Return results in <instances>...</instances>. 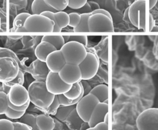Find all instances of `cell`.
Masks as SVG:
<instances>
[{"label":"cell","instance_id":"6da1fadb","mask_svg":"<svg viewBox=\"0 0 158 130\" xmlns=\"http://www.w3.org/2000/svg\"><path fill=\"white\" fill-rule=\"evenodd\" d=\"M27 89L31 102L39 109L49 107L55 97V95L48 91L45 81H34Z\"/></svg>","mask_w":158,"mask_h":130},{"label":"cell","instance_id":"7a4b0ae2","mask_svg":"<svg viewBox=\"0 0 158 130\" xmlns=\"http://www.w3.org/2000/svg\"><path fill=\"white\" fill-rule=\"evenodd\" d=\"M66 62L75 65H79L85 58L87 50L86 47L77 41H69L61 48Z\"/></svg>","mask_w":158,"mask_h":130},{"label":"cell","instance_id":"3957f363","mask_svg":"<svg viewBox=\"0 0 158 130\" xmlns=\"http://www.w3.org/2000/svg\"><path fill=\"white\" fill-rule=\"evenodd\" d=\"M55 23L49 18L41 14H32L26 19L24 28L29 32H53Z\"/></svg>","mask_w":158,"mask_h":130},{"label":"cell","instance_id":"277c9868","mask_svg":"<svg viewBox=\"0 0 158 130\" xmlns=\"http://www.w3.org/2000/svg\"><path fill=\"white\" fill-rule=\"evenodd\" d=\"M146 0H136L128 7V17L135 28L146 29Z\"/></svg>","mask_w":158,"mask_h":130},{"label":"cell","instance_id":"5b68a950","mask_svg":"<svg viewBox=\"0 0 158 130\" xmlns=\"http://www.w3.org/2000/svg\"><path fill=\"white\" fill-rule=\"evenodd\" d=\"M19 71V65L15 59L10 57H0V83L14 80Z\"/></svg>","mask_w":158,"mask_h":130},{"label":"cell","instance_id":"8992f818","mask_svg":"<svg viewBox=\"0 0 158 130\" xmlns=\"http://www.w3.org/2000/svg\"><path fill=\"white\" fill-rule=\"evenodd\" d=\"M138 130H158V108H149L142 111L136 119Z\"/></svg>","mask_w":158,"mask_h":130},{"label":"cell","instance_id":"52a82bcc","mask_svg":"<svg viewBox=\"0 0 158 130\" xmlns=\"http://www.w3.org/2000/svg\"><path fill=\"white\" fill-rule=\"evenodd\" d=\"M89 32H108L114 31L113 19L102 14H95L90 15L88 20Z\"/></svg>","mask_w":158,"mask_h":130},{"label":"cell","instance_id":"ba28073f","mask_svg":"<svg viewBox=\"0 0 158 130\" xmlns=\"http://www.w3.org/2000/svg\"><path fill=\"white\" fill-rule=\"evenodd\" d=\"M99 102V100L95 95L89 93L84 95L76 104L77 112L84 122H89L92 112Z\"/></svg>","mask_w":158,"mask_h":130},{"label":"cell","instance_id":"9c48e42d","mask_svg":"<svg viewBox=\"0 0 158 130\" xmlns=\"http://www.w3.org/2000/svg\"><path fill=\"white\" fill-rule=\"evenodd\" d=\"M81 68L82 80H90L97 74L99 68V60L98 55L87 51V54L84 61L78 65Z\"/></svg>","mask_w":158,"mask_h":130},{"label":"cell","instance_id":"30bf717a","mask_svg":"<svg viewBox=\"0 0 158 130\" xmlns=\"http://www.w3.org/2000/svg\"><path fill=\"white\" fill-rule=\"evenodd\" d=\"M48 92L55 95H64L71 89L72 85L65 83L61 79L58 73L49 72L45 81Z\"/></svg>","mask_w":158,"mask_h":130},{"label":"cell","instance_id":"8fae6325","mask_svg":"<svg viewBox=\"0 0 158 130\" xmlns=\"http://www.w3.org/2000/svg\"><path fill=\"white\" fill-rule=\"evenodd\" d=\"M58 74L63 81L70 85L80 83L82 80V72L78 65L67 63Z\"/></svg>","mask_w":158,"mask_h":130},{"label":"cell","instance_id":"7c38bea8","mask_svg":"<svg viewBox=\"0 0 158 130\" xmlns=\"http://www.w3.org/2000/svg\"><path fill=\"white\" fill-rule=\"evenodd\" d=\"M7 98L13 105L16 106H22L30 101L28 89L20 84L11 86L7 94Z\"/></svg>","mask_w":158,"mask_h":130},{"label":"cell","instance_id":"4fadbf2b","mask_svg":"<svg viewBox=\"0 0 158 130\" xmlns=\"http://www.w3.org/2000/svg\"><path fill=\"white\" fill-rule=\"evenodd\" d=\"M46 63L50 72L58 73L67 62L60 50L49 54L46 58Z\"/></svg>","mask_w":158,"mask_h":130},{"label":"cell","instance_id":"5bb4252c","mask_svg":"<svg viewBox=\"0 0 158 130\" xmlns=\"http://www.w3.org/2000/svg\"><path fill=\"white\" fill-rule=\"evenodd\" d=\"M49 72L46 62L38 59L34 60L30 66V72L36 81H45Z\"/></svg>","mask_w":158,"mask_h":130},{"label":"cell","instance_id":"9a60e30c","mask_svg":"<svg viewBox=\"0 0 158 130\" xmlns=\"http://www.w3.org/2000/svg\"><path fill=\"white\" fill-rule=\"evenodd\" d=\"M107 113H108V103L99 102L90 115L88 122L89 127L93 128L98 123L103 122L104 117Z\"/></svg>","mask_w":158,"mask_h":130},{"label":"cell","instance_id":"2e32d148","mask_svg":"<svg viewBox=\"0 0 158 130\" xmlns=\"http://www.w3.org/2000/svg\"><path fill=\"white\" fill-rule=\"evenodd\" d=\"M55 50H57L56 48L51 43L41 41L35 49V55L37 59L46 62L48 55Z\"/></svg>","mask_w":158,"mask_h":130},{"label":"cell","instance_id":"e0dca14e","mask_svg":"<svg viewBox=\"0 0 158 130\" xmlns=\"http://www.w3.org/2000/svg\"><path fill=\"white\" fill-rule=\"evenodd\" d=\"M36 123L40 130H54L55 127V119L46 114L36 115Z\"/></svg>","mask_w":158,"mask_h":130},{"label":"cell","instance_id":"ac0fdd59","mask_svg":"<svg viewBox=\"0 0 158 130\" xmlns=\"http://www.w3.org/2000/svg\"><path fill=\"white\" fill-rule=\"evenodd\" d=\"M56 25L54 26V32H60L64 28L69 26L70 22L69 15L63 11H58L55 13Z\"/></svg>","mask_w":158,"mask_h":130},{"label":"cell","instance_id":"d6986e66","mask_svg":"<svg viewBox=\"0 0 158 130\" xmlns=\"http://www.w3.org/2000/svg\"><path fill=\"white\" fill-rule=\"evenodd\" d=\"M65 121L70 129L75 130H80L81 126L84 123L83 120L77 114L75 109H73L70 113Z\"/></svg>","mask_w":158,"mask_h":130},{"label":"cell","instance_id":"ffe728a7","mask_svg":"<svg viewBox=\"0 0 158 130\" xmlns=\"http://www.w3.org/2000/svg\"><path fill=\"white\" fill-rule=\"evenodd\" d=\"M64 97L70 100H76L84 95V89L81 82L72 84L71 89L64 94Z\"/></svg>","mask_w":158,"mask_h":130},{"label":"cell","instance_id":"44dd1931","mask_svg":"<svg viewBox=\"0 0 158 130\" xmlns=\"http://www.w3.org/2000/svg\"><path fill=\"white\" fill-rule=\"evenodd\" d=\"M90 93L95 95L100 102H104L108 100V86L104 84H99L92 89Z\"/></svg>","mask_w":158,"mask_h":130},{"label":"cell","instance_id":"7402d4cb","mask_svg":"<svg viewBox=\"0 0 158 130\" xmlns=\"http://www.w3.org/2000/svg\"><path fill=\"white\" fill-rule=\"evenodd\" d=\"M31 10L33 14H41L43 11H51L53 12H56L57 11L49 6L46 3L44 0H34Z\"/></svg>","mask_w":158,"mask_h":130},{"label":"cell","instance_id":"603a6c76","mask_svg":"<svg viewBox=\"0 0 158 130\" xmlns=\"http://www.w3.org/2000/svg\"><path fill=\"white\" fill-rule=\"evenodd\" d=\"M31 14L29 13H21L19 14L14 19V22H13V29H14L11 31L15 32H25L26 29L24 28L25 22Z\"/></svg>","mask_w":158,"mask_h":130},{"label":"cell","instance_id":"cb8c5ba5","mask_svg":"<svg viewBox=\"0 0 158 130\" xmlns=\"http://www.w3.org/2000/svg\"><path fill=\"white\" fill-rule=\"evenodd\" d=\"M42 41H48L53 45L57 50H60L65 44L63 36L45 35L42 37Z\"/></svg>","mask_w":158,"mask_h":130},{"label":"cell","instance_id":"d4e9b609","mask_svg":"<svg viewBox=\"0 0 158 130\" xmlns=\"http://www.w3.org/2000/svg\"><path fill=\"white\" fill-rule=\"evenodd\" d=\"M81 20L80 24L77 28H73V32H89L88 20L90 15V13H83L81 14Z\"/></svg>","mask_w":158,"mask_h":130},{"label":"cell","instance_id":"484cf974","mask_svg":"<svg viewBox=\"0 0 158 130\" xmlns=\"http://www.w3.org/2000/svg\"><path fill=\"white\" fill-rule=\"evenodd\" d=\"M19 121L31 126L32 130H40L37 127L36 123V116L34 114L25 113V114L20 119Z\"/></svg>","mask_w":158,"mask_h":130},{"label":"cell","instance_id":"4316f807","mask_svg":"<svg viewBox=\"0 0 158 130\" xmlns=\"http://www.w3.org/2000/svg\"><path fill=\"white\" fill-rule=\"evenodd\" d=\"M44 2L57 11H63L69 5V0H44Z\"/></svg>","mask_w":158,"mask_h":130},{"label":"cell","instance_id":"83f0119b","mask_svg":"<svg viewBox=\"0 0 158 130\" xmlns=\"http://www.w3.org/2000/svg\"><path fill=\"white\" fill-rule=\"evenodd\" d=\"M60 107V101L58 99V95H55V99H54L53 102H52V103L50 105V106L49 107H48L47 109H40V110L48 115H55L56 114L57 111Z\"/></svg>","mask_w":158,"mask_h":130},{"label":"cell","instance_id":"f1b7e54d","mask_svg":"<svg viewBox=\"0 0 158 130\" xmlns=\"http://www.w3.org/2000/svg\"><path fill=\"white\" fill-rule=\"evenodd\" d=\"M62 108L58 109L56 114L55 115L56 116V118L61 121H65L66 119L67 118V117L70 114V113L73 110L72 109H69L70 106H62Z\"/></svg>","mask_w":158,"mask_h":130},{"label":"cell","instance_id":"f546056e","mask_svg":"<svg viewBox=\"0 0 158 130\" xmlns=\"http://www.w3.org/2000/svg\"><path fill=\"white\" fill-rule=\"evenodd\" d=\"M8 109L7 94L3 91H0V115L5 114Z\"/></svg>","mask_w":158,"mask_h":130},{"label":"cell","instance_id":"4dcf8cb0","mask_svg":"<svg viewBox=\"0 0 158 130\" xmlns=\"http://www.w3.org/2000/svg\"><path fill=\"white\" fill-rule=\"evenodd\" d=\"M26 111H17L13 110L8 107L7 111L5 113V116L10 119H20L25 114Z\"/></svg>","mask_w":158,"mask_h":130},{"label":"cell","instance_id":"1f68e13d","mask_svg":"<svg viewBox=\"0 0 158 130\" xmlns=\"http://www.w3.org/2000/svg\"><path fill=\"white\" fill-rule=\"evenodd\" d=\"M69 15L70 17V22H69V26L73 28H77L78 25V24H80V22L81 20V14H79L78 13L72 12V13H70V14H69Z\"/></svg>","mask_w":158,"mask_h":130},{"label":"cell","instance_id":"d6a6232c","mask_svg":"<svg viewBox=\"0 0 158 130\" xmlns=\"http://www.w3.org/2000/svg\"><path fill=\"white\" fill-rule=\"evenodd\" d=\"M87 3V0H69L68 6L73 10L81 9Z\"/></svg>","mask_w":158,"mask_h":130},{"label":"cell","instance_id":"836d02e7","mask_svg":"<svg viewBox=\"0 0 158 130\" xmlns=\"http://www.w3.org/2000/svg\"><path fill=\"white\" fill-rule=\"evenodd\" d=\"M24 81H25V78H24V74L22 72V71L20 70L19 74L17 75V76L15 78L14 80H12L11 81L5 83L8 86H9L10 87H11L14 85L15 84H20V85H23L24 84Z\"/></svg>","mask_w":158,"mask_h":130},{"label":"cell","instance_id":"e575fe53","mask_svg":"<svg viewBox=\"0 0 158 130\" xmlns=\"http://www.w3.org/2000/svg\"><path fill=\"white\" fill-rule=\"evenodd\" d=\"M0 130H14V122L8 119H0Z\"/></svg>","mask_w":158,"mask_h":130},{"label":"cell","instance_id":"d590c367","mask_svg":"<svg viewBox=\"0 0 158 130\" xmlns=\"http://www.w3.org/2000/svg\"><path fill=\"white\" fill-rule=\"evenodd\" d=\"M69 41H77L84 45L85 46H87L88 37L87 36H70Z\"/></svg>","mask_w":158,"mask_h":130},{"label":"cell","instance_id":"8d00e7d4","mask_svg":"<svg viewBox=\"0 0 158 130\" xmlns=\"http://www.w3.org/2000/svg\"><path fill=\"white\" fill-rule=\"evenodd\" d=\"M10 57L15 59L17 61L18 60V58L17 57L16 54L14 51H12L11 50L7 48H0V57Z\"/></svg>","mask_w":158,"mask_h":130},{"label":"cell","instance_id":"74e56055","mask_svg":"<svg viewBox=\"0 0 158 130\" xmlns=\"http://www.w3.org/2000/svg\"><path fill=\"white\" fill-rule=\"evenodd\" d=\"M30 103H31V101H29L27 103L25 104V105H23L22 106H16L13 105V104L8 100V107L12 109L13 110H17V111H20V112L27 110V109L29 108V107L30 106Z\"/></svg>","mask_w":158,"mask_h":130},{"label":"cell","instance_id":"f35d334b","mask_svg":"<svg viewBox=\"0 0 158 130\" xmlns=\"http://www.w3.org/2000/svg\"><path fill=\"white\" fill-rule=\"evenodd\" d=\"M14 130H32V128L29 125L20 121L14 122Z\"/></svg>","mask_w":158,"mask_h":130},{"label":"cell","instance_id":"ab89813d","mask_svg":"<svg viewBox=\"0 0 158 130\" xmlns=\"http://www.w3.org/2000/svg\"><path fill=\"white\" fill-rule=\"evenodd\" d=\"M9 2L15 4L19 9L25 8L27 5V0H9Z\"/></svg>","mask_w":158,"mask_h":130},{"label":"cell","instance_id":"60d3db41","mask_svg":"<svg viewBox=\"0 0 158 130\" xmlns=\"http://www.w3.org/2000/svg\"><path fill=\"white\" fill-rule=\"evenodd\" d=\"M102 14L104 15H106L107 16H108L110 18H112L111 15L110 14V13L109 11H108L107 10H104V9H101V8H98L96 10H93L92 12H90V15L92 14Z\"/></svg>","mask_w":158,"mask_h":130},{"label":"cell","instance_id":"b9f144b4","mask_svg":"<svg viewBox=\"0 0 158 130\" xmlns=\"http://www.w3.org/2000/svg\"><path fill=\"white\" fill-rule=\"evenodd\" d=\"M96 130H108V124L106 123L101 122L94 126Z\"/></svg>","mask_w":158,"mask_h":130},{"label":"cell","instance_id":"7bdbcfd3","mask_svg":"<svg viewBox=\"0 0 158 130\" xmlns=\"http://www.w3.org/2000/svg\"><path fill=\"white\" fill-rule=\"evenodd\" d=\"M149 31H151V30L152 29L153 27L155 25V20L154 19L153 15L151 14H149Z\"/></svg>","mask_w":158,"mask_h":130},{"label":"cell","instance_id":"ee69618b","mask_svg":"<svg viewBox=\"0 0 158 130\" xmlns=\"http://www.w3.org/2000/svg\"><path fill=\"white\" fill-rule=\"evenodd\" d=\"M10 88H11V87H10L9 86H8L5 83H2V90H3V92H4L5 93H6V94L8 93L9 91H10Z\"/></svg>","mask_w":158,"mask_h":130},{"label":"cell","instance_id":"f6af8a7d","mask_svg":"<svg viewBox=\"0 0 158 130\" xmlns=\"http://www.w3.org/2000/svg\"><path fill=\"white\" fill-rule=\"evenodd\" d=\"M123 20L125 22H130L129 20V17H128V8L126 9L125 11V14H124V16H123Z\"/></svg>","mask_w":158,"mask_h":130},{"label":"cell","instance_id":"bcb514c9","mask_svg":"<svg viewBox=\"0 0 158 130\" xmlns=\"http://www.w3.org/2000/svg\"><path fill=\"white\" fill-rule=\"evenodd\" d=\"M157 0H149V9L151 10L155 7Z\"/></svg>","mask_w":158,"mask_h":130},{"label":"cell","instance_id":"7dc6e473","mask_svg":"<svg viewBox=\"0 0 158 130\" xmlns=\"http://www.w3.org/2000/svg\"><path fill=\"white\" fill-rule=\"evenodd\" d=\"M89 128H90V127H89V126L88 123L84 122L83 124H82V126H81V128L80 130H85V129H87Z\"/></svg>","mask_w":158,"mask_h":130},{"label":"cell","instance_id":"c3c4849f","mask_svg":"<svg viewBox=\"0 0 158 130\" xmlns=\"http://www.w3.org/2000/svg\"><path fill=\"white\" fill-rule=\"evenodd\" d=\"M10 38H11L12 40H20V39H21L22 37V36H9Z\"/></svg>","mask_w":158,"mask_h":130},{"label":"cell","instance_id":"681fc988","mask_svg":"<svg viewBox=\"0 0 158 130\" xmlns=\"http://www.w3.org/2000/svg\"><path fill=\"white\" fill-rule=\"evenodd\" d=\"M70 37V36H63V38H64V40L65 43L69 41Z\"/></svg>","mask_w":158,"mask_h":130},{"label":"cell","instance_id":"f907efd6","mask_svg":"<svg viewBox=\"0 0 158 130\" xmlns=\"http://www.w3.org/2000/svg\"><path fill=\"white\" fill-rule=\"evenodd\" d=\"M104 122L106 123V124H108V113H107L104 117Z\"/></svg>","mask_w":158,"mask_h":130},{"label":"cell","instance_id":"816d5d0a","mask_svg":"<svg viewBox=\"0 0 158 130\" xmlns=\"http://www.w3.org/2000/svg\"><path fill=\"white\" fill-rule=\"evenodd\" d=\"M151 31L152 32H158V26H156V25H154L152 29L151 30Z\"/></svg>","mask_w":158,"mask_h":130},{"label":"cell","instance_id":"f5cc1de1","mask_svg":"<svg viewBox=\"0 0 158 130\" xmlns=\"http://www.w3.org/2000/svg\"><path fill=\"white\" fill-rule=\"evenodd\" d=\"M85 130H96V129H95V128L94 127H93V128H87V129H85Z\"/></svg>","mask_w":158,"mask_h":130},{"label":"cell","instance_id":"db71d44e","mask_svg":"<svg viewBox=\"0 0 158 130\" xmlns=\"http://www.w3.org/2000/svg\"><path fill=\"white\" fill-rule=\"evenodd\" d=\"M155 6H156V8L158 10V0H157V3H156V5Z\"/></svg>","mask_w":158,"mask_h":130},{"label":"cell","instance_id":"11a10c76","mask_svg":"<svg viewBox=\"0 0 158 130\" xmlns=\"http://www.w3.org/2000/svg\"><path fill=\"white\" fill-rule=\"evenodd\" d=\"M5 115V114H4ZM4 115H0V119H3V118H3V117L2 116H3Z\"/></svg>","mask_w":158,"mask_h":130},{"label":"cell","instance_id":"9f6ffc18","mask_svg":"<svg viewBox=\"0 0 158 130\" xmlns=\"http://www.w3.org/2000/svg\"><path fill=\"white\" fill-rule=\"evenodd\" d=\"M130 1H134H134H135V0H130Z\"/></svg>","mask_w":158,"mask_h":130},{"label":"cell","instance_id":"6f0895ef","mask_svg":"<svg viewBox=\"0 0 158 130\" xmlns=\"http://www.w3.org/2000/svg\"><path fill=\"white\" fill-rule=\"evenodd\" d=\"M69 130H75V129H69Z\"/></svg>","mask_w":158,"mask_h":130},{"label":"cell","instance_id":"680465c9","mask_svg":"<svg viewBox=\"0 0 158 130\" xmlns=\"http://www.w3.org/2000/svg\"><path fill=\"white\" fill-rule=\"evenodd\" d=\"M135 1H136V0H135Z\"/></svg>","mask_w":158,"mask_h":130}]
</instances>
